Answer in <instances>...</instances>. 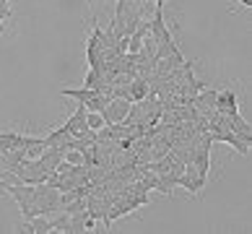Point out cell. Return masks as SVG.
Instances as JSON below:
<instances>
[{"mask_svg": "<svg viewBox=\"0 0 252 234\" xmlns=\"http://www.w3.org/2000/svg\"><path fill=\"white\" fill-rule=\"evenodd\" d=\"M229 143L231 148H234L237 154H242V156H250V146L247 143H242V140L231 133V130H221V128H211V143Z\"/></svg>", "mask_w": 252, "mask_h": 234, "instance_id": "obj_1", "label": "cell"}, {"mask_svg": "<svg viewBox=\"0 0 252 234\" xmlns=\"http://www.w3.org/2000/svg\"><path fill=\"white\" fill-rule=\"evenodd\" d=\"M216 109H219V112L239 109V104H237V89H234V86H226L223 91L216 94Z\"/></svg>", "mask_w": 252, "mask_h": 234, "instance_id": "obj_2", "label": "cell"}, {"mask_svg": "<svg viewBox=\"0 0 252 234\" xmlns=\"http://www.w3.org/2000/svg\"><path fill=\"white\" fill-rule=\"evenodd\" d=\"M96 89H63L60 91V97H70V99H76V101H83V104H86V101L91 99V97H96Z\"/></svg>", "mask_w": 252, "mask_h": 234, "instance_id": "obj_3", "label": "cell"}, {"mask_svg": "<svg viewBox=\"0 0 252 234\" xmlns=\"http://www.w3.org/2000/svg\"><path fill=\"white\" fill-rule=\"evenodd\" d=\"M216 94H219L216 89H200V94H195V104L216 109Z\"/></svg>", "mask_w": 252, "mask_h": 234, "instance_id": "obj_4", "label": "cell"}, {"mask_svg": "<svg viewBox=\"0 0 252 234\" xmlns=\"http://www.w3.org/2000/svg\"><path fill=\"white\" fill-rule=\"evenodd\" d=\"M107 123H104V115L101 112H89L86 115V128L91 130V133H96V130H101Z\"/></svg>", "mask_w": 252, "mask_h": 234, "instance_id": "obj_5", "label": "cell"}, {"mask_svg": "<svg viewBox=\"0 0 252 234\" xmlns=\"http://www.w3.org/2000/svg\"><path fill=\"white\" fill-rule=\"evenodd\" d=\"M63 162H68V164H73V167H78V164H83V151H78V148H65Z\"/></svg>", "mask_w": 252, "mask_h": 234, "instance_id": "obj_6", "label": "cell"}, {"mask_svg": "<svg viewBox=\"0 0 252 234\" xmlns=\"http://www.w3.org/2000/svg\"><path fill=\"white\" fill-rule=\"evenodd\" d=\"M146 94H148L146 81H143V78H138V81L133 83V94H130V99H133V101H141V99L146 97Z\"/></svg>", "mask_w": 252, "mask_h": 234, "instance_id": "obj_7", "label": "cell"}, {"mask_svg": "<svg viewBox=\"0 0 252 234\" xmlns=\"http://www.w3.org/2000/svg\"><path fill=\"white\" fill-rule=\"evenodd\" d=\"M239 5H245V8H252V0H237Z\"/></svg>", "mask_w": 252, "mask_h": 234, "instance_id": "obj_8", "label": "cell"}, {"mask_svg": "<svg viewBox=\"0 0 252 234\" xmlns=\"http://www.w3.org/2000/svg\"><path fill=\"white\" fill-rule=\"evenodd\" d=\"M89 5H94V0H89Z\"/></svg>", "mask_w": 252, "mask_h": 234, "instance_id": "obj_9", "label": "cell"}]
</instances>
